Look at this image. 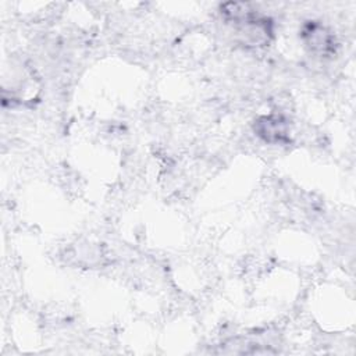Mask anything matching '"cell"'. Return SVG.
<instances>
[{
	"label": "cell",
	"mask_w": 356,
	"mask_h": 356,
	"mask_svg": "<svg viewBox=\"0 0 356 356\" xmlns=\"http://www.w3.org/2000/svg\"><path fill=\"white\" fill-rule=\"evenodd\" d=\"M302 36L305 43L310 47V50L321 54H327L334 50V36L332 33L323 25L317 22L306 24Z\"/></svg>",
	"instance_id": "1"
},
{
	"label": "cell",
	"mask_w": 356,
	"mask_h": 356,
	"mask_svg": "<svg viewBox=\"0 0 356 356\" xmlns=\"http://www.w3.org/2000/svg\"><path fill=\"white\" fill-rule=\"evenodd\" d=\"M256 134L270 143H280L288 138V125L286 121L277 115H266L256 121L254 124Z\"/></svg>",
	"instance_id": "2"
},
{
	"label": "cell",
	"mask_w": 356,
	"mask_h": 356,
	"mask_svg": "<svg viewBox=\"0 0 356 356\" xmlns=\"http://www.w3.org/2000/svg\"><path fill=\"white\" fill-rule=\"evenodd\" d=\"M242 29L241 35L243 36L245 44H252V46H263L267 44L270 40V36L273 33L271 31V24L270 21L264 18H257L256 15L241 22Z\"/></svg>",
	"instance_id": "3"
}]
</instances>
